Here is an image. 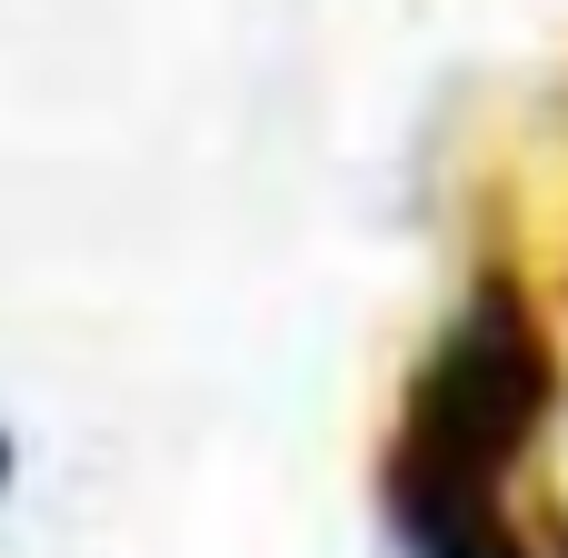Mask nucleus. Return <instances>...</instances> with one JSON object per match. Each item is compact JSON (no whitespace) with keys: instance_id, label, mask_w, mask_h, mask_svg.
I'll list each match as a JSON object with an SVG mask.
<instances>
[{"instance_id":"nucleus-2","label":"nucleus","mask_w":568,"mask_h":558,"mask_svg":"<svg viewBox=\"0 0 568 558\" xmlns=\"http://www.w3.org/2000/svg\"><path fill=\"white\" fill-rule=\"evenodd\" d=\"M379 519H389V539L409 558H529L509 539V519H499V479L459 469V459H439L419 439H389V459H379Z\"/></svg>"},{"instance_id":"nucleus-1","label":"nucleus","mask_w":568,"mask_h":558,"mask_svg":"<svg viewBox=\"0 0 568 558\" xmlns=\"http://www.w3.org/2000/svg\"><path fill=\"white\" fill-rule=\"evenodd\" d=\"M549 409H559V349L539 329V300L509 270H479L469 300L449 310L439 349L409 379L399 439H419V449H439L459 469L509 479L529 459V439L549 429Z\"/></svg>"},{"instance_id":"nucleus-3","label":"nucleus","mask_w":568,"mask_h":558,"mask_svg":"<svg viewBox=\"0 0 568 558\" xmlns=\"http://www.w3.org/2000/svg\"><path fill=\"white\" fill-rule=\"evenodd\" d=\"M10 479H20V449H10V429H0V499H10Z\"/></svg>"}]
</instances>
